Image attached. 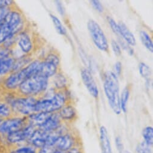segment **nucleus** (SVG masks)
Wrapping results in <instances>:
<instances>
[{
  "label": "nucleus",
  "mask_w": 153,
  "mask_h": 153,
  "mask_svg": "<svg viewBox=\"0 0 153 153\" xmlns=\"http://www.w3.org/2000/svg\"><path fill=\"white\" fill-rule=\"evenodd\" d=\"M28 125L27 117L13 115L0 123V136L20 130Z\"/></svg>",
  "instance_id": "nucleus-10"
},
{
  "label": "nucleus",
  "mask_w": 153,
  "mask_h": 153,
  "mask_svg": "<svg viewBox=\"0 0 153 153\" xmlns=\"http://www.w3.org/2000/svg\"><path fill=\"white\" fill-rule=\"evenodd\" d=\"M15 59L10 56L0 58V75H3L12 70Z\"/></svg>",
  "instance_id": "nucleus-21"
},
{
  "label": "nucleus",
  "mask_w": 153,
  "mask_h": 153,
  "mask_svg": "<svg viewBox=\"0 0 153 153\" xmlns=\"http://www.w3.org/2000/svg\"><path fill=\"white\" fill-rule=\"evenodd\" d=\"M55 4H56L57 10L59 13V14L61 15L62 16H64V15L65 14V9L64 8V6L62 3L60 1H55Z\"/></svg>",
  "instance_id": "nucleus-41"
},
{
  "label": "nucleus",
  "mask_w": 153,
  "mask_h": 153,
  "mask_svg": "<svg viewBox=\"0 0 153 153\" xmlns=\"http://www.w3.org/2000/svg\"><path fill=\"white\" fill-rule=\"evenodd\" d=\"M50 16L53 22L54 27H55L56 31L58 33V34H59L62 36H66L67 33V30L63 26V25L61 23V22L60 21V20L54 15L50 14Z\"/></svg>",
  "instance_id": "nucleus-27"
},
{
  "label": "nucleus",
  "mask_w": 153,
  "mask_h": 153,
  "mask_svg": "<svg viewBox=\"0 0 153 153\" xmlns=\"http://www.w3.org/2000/svg\"><path fill=\"white\" fill-rule=\"evenodd\" d=\"M81 76L84 84L91 96L94 99H97L99 97V91L90 70L87 68H82L81 71Z\"/></svg>",
  "instance_id": "nucleus-11"
},
{
  "label": "nucleus",
  "mask_w": 153,
  "mask_h": 153,
  "mask_svg": "<svg viewBox=\"0 0 153 153\" xmlns=\"http://www.w3.org/2000/svg\"><path fill=\"white\" fill-rule=\"evenodd\" d=\"M107 20H108V22L111 29L114 32V33L115 34H117L118 37H120V29H119L118 24L115 22V21L113 18H112L110 16H107Z\"/></svg>",
  "instance_id": "nucleus-31"
},
{
  "label": "nucleus",
  "mask_w": 153,
  "mask_h": 153,
  "mask_svg": "<svg viewBox=\"0 0 153 153\" xmlns=\"http://www.w3.org/2000/svg\"><path fill=\"white\" fill-rule=\"evenodd\" d=\"M118 42L120 43V46L122 47L124 50H126L129 55H132L134 53L133 49L129 45H128L122 38L118 37Z\"/></svg>",
  "instance_id": "nucleus-32"
},
{
  "label": "nucleus",
  "mask_w": 153,
  "mask_h": 153,
  "mask_svg": "<svg viewBox=\"0 0 153 153\" xmlns=\"http://www.w3.org/2000/svg\"><path fill=\"white\" fill-rule=\"evenodd\" d=\"M87 27L96 46L100 51L109 52L108 39L99 24L94 20L90 19L87 23Z\"/></svg>",
  "instance_id": "nucleus-9"
},
{
  "label": "nucleus",
  "mask_w": 153,
  "mask_h": 153,
  "mask_svg": "<svg viewBox=\"0 0 153 153\" xmlns=\"http://www.w3.org/2000/svg\"><path fill=\"white\" fill-rule=\"evenodd\" d=\"M103 88L110 107L117 115L121 113L120 105V85L118 76L111 71H107L103 74Z\"/></svg>",
  "instance_id": "nucleus-2"
},
{
  "label": "nucleus",
  "mask_w": 153,
  "mask_h": 153,
  "mask_svg": "<svg viewBox=\"0 0 153 153\" xmlns=\"http://www.w3.org/2000/svg\"><path fill=\"white\" fill-rule=\"evenodd\" d=\"M54 153H67V152H64V151H61L59 150H56Z\"/></svg>",
  "instance_id": "nucleus-44"
},
{
  "label": "nucleus",
  "mask_w": 153,
  "mask_h": 153,
  "mask_svg": "<svg viewBox=\"0 0 153 153\" xmlns=\"http://www.w3.org/2000/svg\"><path fill=\"white\" fill-rule=\"evenodd\" d=\"M63 123L61 120L58 112L51 113L45 122L38 128L46 132H52L57 130Z\"/></svg>",
  "instance_id": "nucleus-15"
},
{
  "label": "nucleus",
  "mask_w": 153,
  "mask_h": 153,
  "mask_svg": "<svg viewBox=\"0 0 153 153\" xmlns=\"http://www.w3.org/2000/svg\"><path fill=\"white\" fill-rule=\"evenodd\" d=\"M73 103L68 89L56 90L51 98H40L34 106V112H58L65 105Z\"/></svg>",
  "instance_id": "nucleus-1"
},
{
  "label": "nucleus",
  "mask_w": 153,
  "mask_h": 153,
  "mask_svg": "<svg viewBox=\"0 0 153 153\" xmlns=\"http://www.w3.org/2000/svg\"><path fill=\"white\" fill-rule=\"evenodd\" d=\"M10 12L9 9L7 7H4L0 8V26L3 22V21L6 17V16Z\"/></svg>",
  "instance_id": "nucleus-36"
},
{
  "label": "nucleus",
  "mask_w": 153,
  "mask_h": 153,
  "mask_svg": "<svg viewBox=\"0 0 153 153\" xmlns=\"http://www.w3.org/2000/svg\"><path fill=\"white\" fill-rule=\"evenodd\" d=\"M81 145H82V140L78 133L71 127L58 136L53 146L56 150L67 152L73 147Z\"/></svg>",
  "instance_id": "nucleus-8"
},
{
  "label": "nucleus",
  "mask_w": 153,
  "mask_h": 153,
  "mask_svg": "<svg viewBox=\"0 0 153 153\" xmlns=\"http://www.w3.org/2000/svg\"><path fill=\"white\" fill-rule=\"evenodd\" d=\"M130 90H131V85H128L124 87V88L121 94L120 105H121V111L124 113H126L127 112V102L130 97Z\"/></svg>",
  "instance_id": "nucleus-23"
},
{
  "label": "nucleus",
  "mask_w": 153,
  "mask_h": 153,
  "mask_svg": "<svg viewBox=\"0 0 153 153\" xmlns=\"http://www.w3.org/2000/svg\"><path fill=\"white\" fill-rule=\"evenodd\" d=\"M42 60L51 62L55 64L57 66L60 67V57L59 53L57 51H55L54 49L53 51L49 52L45 56V58H43Z\"/></svg>",
  "instance_id": "nucleus-28"
},
{
  "label": "nucleus",
  "mask_w": 153,
  "mask_h": 153,
  "mask_svg": "<svg viewBox=\"0 0 153 153\" xmlns=\"http://www.w3.org/2000/svg\"><path fill=\"white\" fill-rule=\"evenodd\" d=\"M58 114L62 123L71 125L78 119V113L73 103H70L64 106Z\"/></svg>",
  "instance_id": "nucleus-12"
},
{
  "label": "nucleus",
  "mask_w": 153,
  "mask_h": 153,
  "mask_svg": "<svg viewBox=\"0 0 153 153\" xmlns=\"http://www.w3.org/2000/svg\"><path fill=\"white\" fill-rule=\"evenodd\" d=\"M67 153H84L82 145L75 146L68 150Z\"/></svg>",
  "instance_id": "nucleus-39"
},
{
  "label": "nucleus",
  "mask_w": 153,
  "mask_h": 153,
  "mask_svg": "<svg viewBox=\"0 0 153 153\" xmlns=\"http://www.w3.org/2000/svg\"><path fill=\"white\" fill-rule=\"evenodd\" d=\"M53 77L55 90H64L68 89V79L65 75L64 74L61 70H60Z\"/></svg>",
  "instance_id": "nucleus-20"
},
{
  "label": "nucleus",
  "mask_w": 153,
  "mask_h": 153,
  "mask_svg": "<svg viewBox=\"0 0 153 153\" xmlns=\"http://www.w3.org/2000/svg\"><path fill=\"white\" fill-rule=\"evenodd\" d=\"M111 46H112V49L114 53L115 54V55H117V56H120L121 55V48L119 43L115 40H112L111 42Z\"/></svg>",
  "instance_id": "nucleus-34"
},
{
  "label": "nucleus",
  "mask_w": 153,
  "mask_h": 153,
  "mask_svg": "<svg viewBox=\"0 0 153 153\" xmlns=\"http://www.w3.org/2000/svg\"><path fill=\"white\" fill-rule=\"evenodd\" d=\"M13 1H0V8L1 7H8L12 3Z\"/></svg>",
  "instance_id": "nucleus-42"
},
{
  "label": "nucleus",
  "mask_w": 153,
  "mask_h": 153,
  "mask_svg": "<svg viewBox=\"0 0 153 153\" xmlns=\"http://www.w3.org/2000/svg\"><path fill=\"white\" fill-rule=\"evenodd\" d=\"M35 129L36 128L28 124L20 130L0 136V141L7 149L27 143Z\"/></svg>",
  "instance_id": "nucleus-6"
},
{
  "label": "nucleus",
  "mask_w": 153,
  "mask_h": 153,
  "mask_svg": "<svg viewBox=\"0 0 153 153\" xmlns=\"http://www.w3.org/2000/svg\"><path fill=\"white\" fill-rule=\"evenodd\" d=\"M7 148L4 146V145L0 141V153H6Z\"/></svg>",
  "instance_id": "nucleus-43"
},
{
  "label": "nucleus",
  "mask_w": 153,
  "mask_h": 153,
  "mask_svg": "<svg viewBox=\"0 0 153 153\" xmlns=\"http://www.w3.org/2000/svg\"><path fill=\"white\" fill-rule=\"evenodd\" d=\"M18 43L21 51L25 54L30 53L33 49V42L30 36L26 32H21L17 36Z\"/></svg>",
  "instance_id": "nucleus-16"
},
{
  "label": "nucleus",
  "mask_w": 153,
  "mask_h": 153,
  "mask_svg": "<svg viewBox=\"0 0 153 153\" xmlns=\"http://www.w3.org/2000/svg\"><path fill=\"white\" fill-rule=\"evenodd\" d=\"M114 70L115 72H114L117 76H120L121 73V70H122V64L120 61H117L115 65H114Z\"/></svg>",
  "instance_id": "nucleus-40"
},
{
  "label": "nucleus",
  "mask_w": 153,
  "mask_h": 153,
  "mask_svg": "<svg viewBox=\"0 0 153 153\" xmlns=\"http://www.w3.org/2000/svg\"><path fill=\"white\" fill-rule=\"evenodd\" d=\"M37 153H39V152H38V151H37Z\"/></svg>",
  "instance_id": "nucleus-47"
},
{
  "label": "nucleus",
  "mask_w": 153,
  "mask_h": 153,
  "mask_svg": "<svg viewBox=\"0 0 153 153\" xmlns=\"http://www.w3.org/2000/svg\"><path fill=\"white\" fill-rule=\"evenodd\" d=\"M48 85V78L35 74L22 82L18 90L22 97H36L46 91Z\"/></svg>",
  "instance_id": "nucleus-4"
},
{
  "label": "nucleus",
  "mask_w": 153,
  "mask_h": 153,
  "mask_svg": "<svg viewBox=\"0 0 153 153\" xmlns=\"http://www.w3.org/2000/svg\"><path fill=\"white\" fill-rule=\"evenodd\" d=\"M142 136L143 141L150 146L153 145V128L152 126L145 127L142 131Z\"/></svg>",
  "instance_id": "nucleus-24"
},
{
  "label": "nucleus",
  "mask_w": 153,
  "mask_h": 153,
  "mask_svg": "<svg viewBox=\"0 0 153 153\" xmlns=\"http://www.w3.org/2000/svg\"><path fill=\"white\" fill-rule=\"evenodd\" d=\"M139 70L140 75L146 80H149L151 76V69L145 63L141 62L139 64Z\"/></svg>",
  "instance_id": "nucleus-29"
},
{
  "label": "nucleus",
  "mask_w": 153,
  "mask_h": 153,
  "mask_svg": "<svg viewBox=\"0 0 153 153\" xmlns=\"http://www.w3.org/2000/svg\"><path fill=\"white\" fill-rule=\"evenodd\" d=\"M14 115L9 105L0 102V118L4 120Z\"/></svg>",
  "instance_id": "nucleus-26"
},
{
  "label": "nucleus",
  "mask_w": 153,
  "mask_h": 153,
  "mask_svg": "<svg viewBox=\"0 0 153 153\" xmlns=\"http://www.w3.org/2000/svg\"><path fill=\"white\" fill-rule=\"evenodd\" d=\"M123 153H132V152H131L130 151H129L128 150H124Z\"/></svg>",
  "instance_id": "nucleus-45"
},
{
  "label": "nucleus",
  "mask_w": 153,
  "mask_h": 153,
  "mask_svg": "<svg viewBox=\"0 0 153 153\" xmlns=\"http://www.w3.org/2000/svg\"><path fill=\"white\" fill-rule=\"evenodd\" d=\"M115 145L116 148L119 153H123V151L125 150L124 143H123L122 139L120 136H117V137H115Z\"/></svg>",
  "instance_id": "nucleus-33"
},
{
  "label": "nucleus",
  "mask_w": 153,
  "mask_h": 153,
  "mask_svg": "<svg viewBox=\"0 0 153 153\" xmlns=\"http://www.w3.org/2000/svg\"><path fill=\"white\" fill-rule=\"evenodd\" d=\"M11 51L9 48L6 47L0 46V58H5L10 56Z\"/></svg>",
  "instance_id": "nucleus-37"
},
{
  "label": "nucleus",
  "mask_w": 153,
  "mask_h": 153,
  "mask_svg": "<svg viewBox=\"0 0 153 153\" xmlns=\"http://www.w3.org/2000/svg\"><path fill=\"white\" fill-rule=\"evenodd\" d=\"M50 114L45 112H34L27 117L28 124L38 128L45 122Z\"/></svg>",
  "instance_id": "nucleus-18"
},
{
  "label": "nucleus",
  "mask_w": 153,
  "mask_h": 153,
  "mask_svg": "<svg viewBox=\"0 0 153 153\" xmlns=\"http://www.w3.org/2000/svg\"><path fill=\"white\" fill-rule=\"evenodd\" d=\"M90 3L92 5V6L93 7V8L97 10V12H99V13H103L104 9L103 7L102 4V3H100V1H96V0H93V1H90Z\"/></svg>",
  "instance_id": "nucleus-35"
},
{
  "label": "nucleus",
  "mask_w": 153,
  "mask_h": 153,
  "mask_svg": "<svg viewBox=\"0 0 153 153\" xmlns=\"http://www.w3.org/2000/svg\"><path fill=\"white\" fill-rule=\"evenodd\" d=\"M56 149L54 146H45L39 150H38L39 153H54Z\"/></svg>",
  "instance_id": "nucleus-38"
},
{
  "label": "nucleus",
  "mask_w": 153,
  "mask_h": 153,
  "mask_svg": "<svg viewBox=\"0 0 153 153\" xmlns=\"http://www.w3.org/2000/svg\"><path fill=\"white\" fill-rule=\"evenodd\" d=\"M2 120H2V119H1V118H0V123H1V121H2Z\"/></svg>",
  "instance_id": "nucleus-46"
},
{
  "label": "nucleus",
  "mask_w": 153,
  "mask_h": 153,
  "mask_svg": "<svg viewBox=\"0 0 153 153\" xmlns=\"http://www.w3.org/2000/svg\"><path fill=\"white\" fill-rule=\"evenodd\" d=\"M37 150L28 143H24L7 149L6 153H37Z\"/></svg>",
  "instance_id": "nucleus-22"
},
{
  "label": "nucleus",
  "mask_w": 153,
  "mask_h": 153,
  "mask_svg": "<svg viewBox=\"0 0 153 153\" xmlns=\"http://www.w3.org/2000/svg\"><path fill=\"white\" fill-rule=\"evenodd\" d=\"M100 142L102 153H112V149L107 128L102 126L99 130Z\"/></svg>",
  "instance_id": "nucleus-17"
},
{
  "label": "nucleus",
  "mask_w": 153,
  "mask_h": 153,
  "mask_svg": "<svg viewBox=\"0 0 153 153\" xmlns=\"http://www.w3.org/2000/svg\"><path fill=\"white\" fill-rule=\"evenodd\" d=\"M24 19L21 14L16 11H10L0 26V45L4 43L11 36L22 32Z\"/></svg>",
  "instance_id": "nucleus-3"
},
{
  "label": "nucleus",
  "mask_w": 153,
  "mask_h": 153,
  "mask_svg": "<svg viewBox=\"0 0 153 153\" xmlns=\"http://www.w3.org/2000/svg\"><path fill=\"white\" fill-rule=\"evenodd\" d=\"M39 99L34 97H21L9 102L13 114L16 116L28 117L34 113V106Z\"/></svg>",
  "instance_id": "nucleus-7"
},
{
  "label": "nucleus",
  "mask_w": 153,
  "mask_h": 153,
  "mask_svg": "<svg viewBox=\"0 0 153 153\" xmlns=\"http://www.w3.org/2000/svg\"><path fill=\"white\" fill-rule=\"evenodd\" d=\"M48 134V132L39 128H36L30 136L27 143L30 145L38 151L46 145Z\"/></svg>",
  "instance_id": "nucleus-14"
},
{
  "label": "nucleus",
  "mask_w": 153,
  "mask_h": 153,
  "mask_svg": "<svg viewBox=\"0 0 153 153\" xmlns=\"http://www.w3.org/2000/svg\"><path fill=\"white\" fill-rule=\"evenodd\" d=\"M118 27L120 29V36L122 38L128 45L134 46L136 45V40L133 34L130 31L125 24L123 22H119Z\"/></svg>",
  "instance_id": "nucleus-19"
},
{
  "label": "nucleus",
  "mask_w": 153,
  "mask_h": 153,
  "mask_svg": "<svg viewBox=\"0 0 153 153\" xmlns=\"http://www.w3.org/2000/svg\"><path fill=\"white\" fill-rule=\"evenodd\" d=\"M60 70V67L57 66L55 64L45 60H42L40 61L35 74L49 79L54 76Z\"/></svg>",
  "instance_id": "nucleus-13"
},
{
  "label": "nucleus",
  "mask_w": 153,
  "mask_h": 153,
  "mask_svg": "<svg viewBox=\"0 0 153 153\" xmlns=\"http://www.w3.org/2000/svg\"><path fill=\"white\" fill-rule=\"evenodd\" d=\"M135 151L136 153H152V146L142 141L136 145Z\"/></svg>",
  "instance_id": "nucleus-30"
},
{
  "label": "nucleus",
  "mask_w": 153,
  "mask_h": 153,
  "mask_svg": "<svg viewBox=\"0 0 153 153\" xmlns=\"http://www.w3.org/2000/svg\"><path fill=\"white\" fill-rule=\"evenodd\" d=\"M140 38L143 45L151 52L153 51V44L150 36L145 31H140Z\"/></svg>",
  "instance_id": "nucleus-25"
},
{
  "label": "nucleus",
  "mask_w": 153,
  "mask_h": 153,
  "mask_svg": "<svg viewBox=\"0 0 153 153\" xmlns=\"http://www.w3.org/2000/svg\"><path fill=\"white\" fill-rule=\"evenodd\" d=\"M40 60H34L24 68L12 73L5 80L4 85L9 90L18 89L25 80L35 75Z\"/></svg>",
  "instance_id": "nucleus-5"
}]
</instances>
